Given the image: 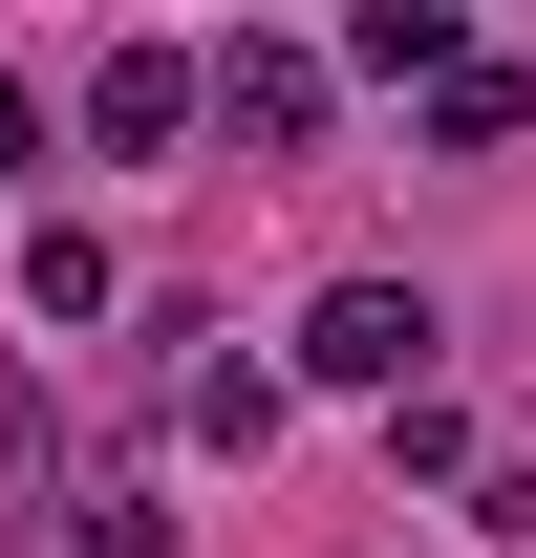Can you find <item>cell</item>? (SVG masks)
I'll return each mask as SVG.
<instances>
[{
  "label": "cell",
  "mask_w": 536,
  "mask_h": 558,
  "mask_svg": "<svg viewBox=\"0 0 536 558\" xmlns=\"http://www.w3.org/2000/svg\"><path fill=\"white\" fill-rule=\"evenodd\" d=\"M86 558H172V515H150V494L108 473V494H86Z\"/></svg>",
  "instance_id": "cell-7"
},
{
  "label": "cell",
  "mask_w": 536,
  "mask_h": 558,
  "mask_svg": "<svg viewBox=\"0 0 536 558\" xmlns=\"http://www.w3.org/2000/svg\"><path fill=\"white\" fill-rule=\"evenodd\" d=\"M343 65H387V86H451L472 44H451V0H365V22H343Z\"/></svg>",
  "instance_id": "cell-4"
},
{
  "label": "cell",
  "mask_w": 536,
  "mask_h": 558,
  "mask_svg": "<svg viewBox=\"0 0 536 558\" xmlns=\"http://www.w3.org/2000/svg\"><path fill=\"white\" fill-rule=\"evenodd\" d=\"M194 429L215 451H279V365H194Z\"/></svg>",
  "instance_id": "cell-6"
},
{
  "label": "cell",
  "mask_w": 536,
  "mask_h": 558,
  "mask_svg": "<svg viewBox=\"0 0 536 558\" xmlns=\"http://www.w3.org/2000/svg\"><path fill=\"white\" fill-rule=\"evenodd\" d=\"M86 130H108V150H172V130H194V65H172V44L86 65Z\"/></svg>",
  "instance_id": "cell-3"
},
{
  "label": "cell",
  "mask_w": 536,
  "mask_h": 558,
  "mask_svg": "<svg viewBox=\"0 0 536 558\" xmlns=\"http://www.w3.org/2000/svg\"><path fill=\"white\" fill-rule=\"evenodd\" d=\"M44 473V387H22V365H0V494Z\"/></svg>",
  "instance_id": "cell-8"
},
{
  "label": "cell",
  "mask_w": 536,
  "mask_h": 558,
  "mask_svg": "<svg viewBox=\"0 0 536 558\" xmlns=\"http://www.w3.org/2000/svg\"><path fill=\"white\" fill-rule=\"evenodd\" d=\"M22 150H44V108H22V65H0V172H22Z\"/></svg>",
  "instance_id": "cell-9"
},
{
  "label": "cell",
  "mask_w": 536,
  "mask_h": 558,
  "mask_svg": "<svg viewBox=\"0 0 536 558\" xmlns=\"http://www.w3.org/2000/svg\"><path fill=\"white\" fill-rule=\"evenodd\" d=\"M215 108H236V150H322V65L301 44H215Z\"/></svg>",
  "instance_id": "cell-2"
},
{
  "label": "cell",
  "mask_w": 536,
  "mask_h": 558,
  "mask_svg": "<svg viewBox=\"0 0 536 558\" xmlns=\"http://www.w3.org/2000/svg\"><path fill=\"white\" fill-rule=\"evenodd\" d=\"M429 344H451V323H429L407 279H322V323H301V365H322V387H407Z\"/></svg>",
  "instance_id": "cell-1"
},
{
  "label": "cell",
  "mask_w": 536,
  "mask_h": 558,
  "mask_svg": "<svg viewBox=\"0 0 536 558\" xmlns=\"http://www.w3.org/2000/svg\"><path fill=\"white\" fill-rule=\"evenodd\" d=\"M515 108H536L515 65H451V86H429V130H451V150H515Z\"/></svg>",
  "instance_id": "cell-5"
}]
</instances>
